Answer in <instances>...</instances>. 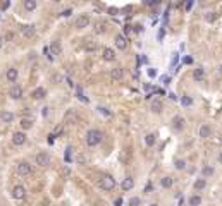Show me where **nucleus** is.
Here are the masks:
<instances>
[{"mask_svg":"<svg viewBox=\"0 0 222 206\" xmlns=\"http://www.w3.org/2000/svg\"><path fill=\"white\" fill-rule=\"evenodd\" d=\"M102 139H103V132L98 131V129H90V131L86 132V136H84L86 146H90V148L98 146V144L102 143Z\"/></svg>","mask_w":222,"mask_h":206,"instance_id":"obj_1","label":"nucleus"},{"mask_svg":"<svg viewBox=\"0 0 222 206\" xmlns=\"http://www.w3.org/2000/svg\"><path fill=\"white\" fill-rule=\"evenodd\" d=\"M98 187L103 189V191H112V189L115 187V179L112 175H109V173L102 175L100 180H98Z\"/></svg>","mask_w":222,"mask_h":206,"instance_id":"obj_2","label":"nucleus"},{"mask_svg":"<svg viewBox=\"0 0 222 206\" xmlns=\"http://www.w3.org/2000/svg\"><path fill=\"white\" fill-rule=\"evenodd\" d=\"M50 153L48 151H40L36 155V158H35V162H36V165H40V167H48L50 165Z\"/></svg>","mask_w":222,"mask_h":206,"instance_id":"obj_3","label":"nucleus"},{"mask_svg":"<svg viewBox=\"0 0 222 206\" xmlns=\"http://www.w3.org/2000/svg\"><path fill=\"white\" fill-rule=\"evenodd\" d=\"M88 24H90V16H88V14H81V16H77L76 21H74V26H76L77 29H84Z\"/></svg>","mask_w":222,"mask_h":206,"instance_id":"obj_4","label":"nucleus"},{"mask_svg":"<svg viewBox=\"0 0 222 206\" xmlns=\"http://www.w3.org/2000/svg\"><path fill=\"white\" fill-rule=\"evenodd\" d=\"M12 198L14 199H24L26 198V187L24 186H21V184H17V186H14L12 187Z\"/></svg>","mask_w":222,"mask_h":206,"instance_id":"obj_5","label":"nucleus"},{"mask_svg":"<svg viewBox=\"0 0 222 206\" xmlns=\"http://www.w3.org/2000/svg\"><path fill=\"white\" fill-rule=\"evenodd\" d=\"M26 134L22 131H16L14 134H12V144H16V146H22L24 143H26Z\"/></svg>","mask_w":222,"mask_h":206,"instance_id":"obj_6","label":"nucleus"},{"mask_svg":"<svg viewBox=\"0 0 222 206\" xmlns=\"http://www.w3.org/2000/svg\"><path fill=\"white\" fill-rule=\"evenodd\" d=\"M22 94H24V91H22V88H21L19 84H12V88L9 89V96H10L12 100H21Z\"/></svg>","mask_w":222,"mask_h":206,"instance_id":"obj_7","label":"nucleus"},{"mask_svg":"<svg viewBox=\"0 0 222 206\" xmlns=\"http://www.w3.org/2000/svg\"><path fill=\"white\" fill-rule=\"evenodd\" d=\"M31 163H28V162H21L17 163V173L19 175H28V173H31Z\"/></svg>","mask_w":222,"mask_h":206,"instance_id":"obj_8","label":"nucleus"},{"mask_svg":"<svg viewBox=\"0 0 222 206\" xmlns=\"http://www.w3.org/2000/svg\"><path fill=\"white\" fill-rule=\"evenodd\" d=\"M17 76H19V72H17L16 67H9L7 72H5V79H7L9 83H16V81H17Z\"/></svg>","mask_w":222,"mask_h":206,"instance_id":"obj_9","label":"nucleus"},{"mask_svg":"<svg viewBox=\"0 0 222 206\" xmlns=\"http://www.w3.org/2000/svg\"><path fill=\"white\" fill-rule=\"evenodd\" d=\"M115 46L119 50H126L128 48V40L124 35H115Z\"/></svg>","mask_w":222,"mask_h":206,"instance_id":"obj_10","label":"nucleus"},{"mask_svg":"<svg viewBox=\"0 0 222 206\" xmlns=\"http://www.w3.org/2000/svg\"><path fill=\"white\" fill-rule=\"evenodd\" d=\"M102 57H103V60L105 62H114V58H115V52L112 50V48H103V52H102Z\"/></svg>","mask_w":222,"mask_h":206,"instance_id":"obj_11","label":"nucleus"},{"mask_svg":"<svg viewBox=\"0 0 222 206\" xmlns=\"http://www.w3.org/2000/svg\"><path fill=\"white\" fill-rule=\"evenodd\" d=\"M172 127H174L176 131H181V129L184 127V119H183L181 115H176V117L172 119Z\"/></svg>","mask_w":222,"mask_h":206,"instance_id":"obj_12","label":"nucleus"},{"mask_svg":"<svg viewBox=\"0 0 222 206\" xmlns=\"http://www.w3.org/2000/svg\"><path fill=\"white\" fill-rule=\"evenodd\" d=\"M21 33H22L26 38H33L36 35V29H35V26H22V28H21Z\"/></svg>","mask_w":222,"mask_h":206,"instance_id":"obj_13","label":"nucleus"},{"mask_svg":"<svg viewBox=\"0 0 222 206\" xmlns=\"http://www.w3.org/2000/svg\"><path fill=\"white\" fill-rule=\"evenodd\" d=\"M122 76H124V69H122V67H114V69L110 71V77L112 79H115V81L122 79Z\"/></svg>","mask_w":222,"mask_h":206,"instance_id":"obj_14","label":"nucleus"},{"mask_svg":"<svg viewBox=\"0 0 222 206\" xmlns=\"http://www.w3.org/2000/svg\"><path fill=\"white\" fill-rule=\"evenodd\" d=\"M121 187H122V191H131V189L134 187V180H133L131 177L124 179V180H122V184H121Z\"/></svg>","mask_w":222,"mask_h":206,"instance_id":"obj_15","label":"nucleus"},{"mask_svg":"<svg viewBox=\"0 0 222 206\" xmlns=\"http://www.w3.org/2000/svg\"><path fill=\"white\" fill-rule=\"evenodd\" d=\"M0 119H2L5 124H9V122H12V120H14V113H12V112H7V110H3V112L0 113Z\"/></svg>","mask_w":222,"mask_h":206,"instance_id":"obj_16","label":"nucleus"},{"mask_svg":"<svg viewBox=\"0 0 222 206\" xmlns=\"http://www.w3.org/2000/svg\"><path fill=\"white\" fill-rule=\"evenodd\" d=\"M162 108H164V105H162V101H160L158 98L151 101V110H153L155 113H160V112H162Z\"/></svg>","mask_w":222,"mask_h":206,"instance_id":"obj_17","label":"nucleus"},{"mask_svg":"<svg viewBox=\"0 0 222 206\" xmlns=\"http://www.w3.org/2000/svg\"><path fill=\"white\" fill-rule=\"evenodd\" d=\"M45 94H47V89H45V88H36V89L31 93V96H33L35 100H41Z\"/></svg>","mask_w":222,"mask_h":206,"instance_id":"obj_18","label":"nucleus"},{"mask_svg":"<svg viewBox=\"0 0 222 206\" xmlns=\"http://www.w3.org/2000/svg\"><path fill=\"white\" fill-rule=\"evenodd\" d=\"M33 127V119H22L21 120V129L26 131V129H31Z\"/></svg>","mask_w":222,"mask_h":206,"instance_id":"obj_19","label":"nucleus"},{"mask_svg":"<svg viewBox=\"0 0 222 206\" xmlns=\"http://www.w3.org/2000/svg\"><path fill=\"white\" fill-rule=\"evenodd\" d=\"M84 50H86V52H90V53H91V52H95V50H96V41L88 40V41L84 43Z\"/></svg>","mask_w":222,"mask_h":206,"instance_id":"obj_20","label":"nucleus"},{"mask_svg":"<svg viewBox=\"0 0 222 206\" xmlns=\"http://www.w3.org/2000/svg\"><path fill=\"white\" fill-rule=\"evenodd\" d=\"M210 134H212V129L208 126H202L200 127V137H210Z\"/></svg>","mask_w":222,"mask_h":206,"instance_id":"obj_21","label":"nucleus"},{"mask_svg":"<svg viewBox=\"0 0 222 206\" xmlns=\"http://www.w3.org/2000/svg\"><path fill=\"white\" fill-rule=\"evenodd\" d=\"M60 52H62L60 43H59V41H54V43H52V57L54 55H60Z\"/></svg>","mask_w":222,"mask_h":206,"instance_id":"obj_22","label":"nucleus"},{"mask_svg":"<svg viewBox=\"0 0 222 206\" xmlns=\"http://www.w3.org/2000/svg\"><path fill=\"white\" fill-rule=\"evenodd\" d=\"M24 9L26 10H35L36 9V0H24Z\"/></svg>","mask_w":222,"mask_h":206,"instance_id":"obj_23","label":"nucleus"},{"mask_svg":"<svg viewBox=\"0 0 222 206\" xmlns=\"http://www.w3.org/2000/svg\"><path fill=\"white\" fill-rule=\"evenodd\" d=\"M160 184H162V187L169 189L170 186H172V179L170 177H162V180H160Z\"/></svg>","mask_w":222,"mask_h":206,"instance_id":"obj_24","label":"nucleus"},{"mask_svg":"<svg viewBox=\"0 0 222 206\" xmlns=\"http://www.w3.org/2000/svg\"><path fill=\"white\" fill-rule=\"evenodd\" d=\"M205 186H207V180H205V179H198V180L195 182V189H196V191H202Z\"/></svg>","mask_w":222,"mask_h":206,"instance_id":"obj_25","label":"nucleus"},{"mask_svg":"<svg viewBox=\"0 0 222 206\" xmlns=\"http://www.w3.org/2000/svg\"><path fill=\"white\" fill-rule=\"evenodd\" d=\"M202 203V198L200 196H191L189 198V206H198Z\"/></svg>","mask_w":222,"mask_h":206,"instance_id":"obj_26","label":"nucleus"},{"mask_svg":"<svg viewBox=\"0 0 222 206\" xmlns=\"http://www.w3.org/2000/svg\"><path fill=\"white\" fill-rule=\"evenodd\" d=\"M145 143H147V146H153L155 144V134H148L145 137Z\"/></svg>","mask_w":222,"mask_h":206,"instance_id":"obj_27","label":"nucleus"},{"mask_svg":"<svg viewBox=\"0 0 222 206\" xmlns=\"http://www.w3.org/2000/svg\"><path fill=\"white\" fill-rule=\"evenodd\" d=\"M95 33H100V35H102V33H105V24H103V22H102V24L98 22V24L95 26Z\"/></svg>","mask_w":222,"mask_h":206,"instance_id":"obj_28","label":"nucleus"},{"mask_svg":"<svg viewBox=\"0 0 222 206\" xmlns=\"http://www.w3.org/2000/svg\"><path fill=\"white\" fill-rule=\"evenodd\" d=\"M195 79H196V81H200V79H202V77H203V69H202V67H198V69H196V71H195Z\"/></svg>","mask_w":222,"mask_h":206,"instance_id":"obj_29","label":"nucleus"},{"mask_svg":"<svg viewBox=\"0 0 222 206\" xmlns=\"http://www.w3.org/2000/svg\"><path fill=\"white\" fill-rule=\"evenodd\" d=\"M141 205V199L140 198H131L129 199V206H140Z\"/></svg>","mask_w":222,"mask_h":206,"instance_id":"obj_30","label":"nucleus"},{"mask_svg":"<svg viewBox=\"0 0 222 206\" xmlns=\"http://www.w3.org/2000/svg\"><path fill=\"white\" fill-rule=\"evenodd\" d=\"M184 167H186L184 160H176V169H177V170H183Z\"/></svg>","mask_w":222,"mask_h":206,"instance_id":"obj_31","label":"nucleus"},{"mask_svg":"<svg viewBox=\"0 0 222 206\" xmlns=\"http://www.w3.org/2000/svg\"><path fill=\"white\" fill-rule=\"evenodd\" d=\"M77 98H79L81 101H86V103H88V98H86V96L83 94V91H81V88H77Z\"/></svg>","mask_w":222,"mask_h":206,"instance_id":"obj_32","label":"nucleus"},{"mask_svg":"<svg viewBox=\"0 0 222 206\" xmlns=\"http://www.w3.org/2000/svg\"><path fill=\"white\" fill-rule=\"evenodd\" d=\"M181 103H183V105H186V107H188V105H191V98H188V96H184V98L181 100Z\"/></svg>","mask_w":222,"mask_h":206,"instance_id":"obj_33","label":"nucleus"},{"mask_svg":"<svg viewBox=\"0 0 222 206\" xmlns=\"http://www.w3.org/2000/svg\"><path fill=\"white\" fill-rule=\"evenodd\" d=\"M203 173H205V175H212V173H214V169H210V167H205V169H203Z\"/></svg>","mask_w":222,"mask_h":206,"instance_id":"obj_34","label":"nucleus"},{"mask_svg":"<svg viewBox=\"0 0 222 206\" xmlns=\"http://www.w3.org/2000/svg\"><path fill=\"white\" fill-rule=\"evenodd\" d=\"M98 112H102L103 115H110V112H109V110H107L105 107H98Z\"/></svg>","mask_w":222,"mask_h":206,"instance_id":"obj_35","label":"nucleus"},{"mask_svg":"<svg viewBox=\"0 0 222 206\" xmlns=\"http://www.w3.org/2000/svg\"><path fill=\"white\" fill-rule=\"evenodd\" d=\"M71 14H73V10H71V9H66L60 16H62V17H67V16H71Z\"/></svg>","mask_w":222,"mask_h":206,"instance_id":"obj_36","label":"nucleus"},{"mask_svg":"<svg viewBox=\"0 0 222 206\" xmlns=\"http://www.w3.org/2000/svg\"><path fill=\"white\" fill-rule=\"evenodd\" d=\"M9 5H10L9 2H2V3H0V9H2V10H5V9H7Z\"/></svg>","mask_w":222,"mask_h":206,"instance_id":"obj_37","label":"nucleus"},{"mask_svg":"<svg viewBox=\"0 0 222 206\" xmlns=\"http://www.w3.org/2000/svg\"><path fill=\"white\" fill-rule=\"evenodd\" d=\"M41 115H43V117H48V108H47V107L41 108Z\"/></svg>","mask_w":222,"mask_h":206,"instance_id":"obj_38","label":"nucleus"},{"mask_svg":"<svg viewBox=\"0 0 222 206\" xmlns=\"http://www.w3.org/2000/svg\"><path fill=\"white\" fill-rule=\"evenodd\" d=\"M148 74H150V77H153V76L157 74V71H153V69H150V71H148Z\"/></svg>","mask_w":222,"mask_h":206,"instance_id":"obj_39","label":"nucleus"},{"mask_svg":"<svg viewBox=\"0 0 222 206\" xmlns=\"http://www.w3.org/2000/svg\"><path fill=\"white\" fill-rule=\"evenodd\" d=\"M134 31H136V33H138V31H143V28H141V26H134Z\"/></svg>","mask_w":222,"mask_h":206,"instance_id":"obj_40","label":"nucleus"},{"mask_svg":"<svg viewBox=\"0 0 222 206\" xmlns=\"http://www.w3.org/2000/svg\"><path fill=\"white\" fill-rule=\"evenodd\" d=\"M219 162H222V153L219 155Z\"/></svg>","mask_w":222,"mask_h":206,"instance_id":"obj_41","label":"nucleus"},{"mask_svg":"<svg viewBox=\"0 0 222 206\" xmlns=\"http://www.w3.org/2000/svg\"><path fill=\"white\" fill-rule=\"evenodd\" d=\"M0 46H2V38H0Z\"/></svg>","mask_w":222,"mask_h":206,"instance_id":"obj_42","label":"nucleus"},{"mask_svg":"<svg viewBox=\"0 0 222 206\" xmlns=\"http://www.w3.org/2000/svg\"><path fill=\"white\" fill-rule=\"evenodd\" d=\"M148 206H157V205H148Z\"/></svg>","mask_w":222,"mask_h":206,"instance_id":"obj_43","label":"nucleus"}]
</instances>
